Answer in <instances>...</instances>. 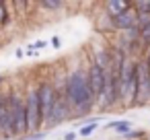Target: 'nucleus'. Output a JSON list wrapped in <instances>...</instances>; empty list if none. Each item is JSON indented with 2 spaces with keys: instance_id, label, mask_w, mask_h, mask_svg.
<instances>
[{
  "instance_id": "nucleus-1",
  "label": "nucleus",
  "mask_w": 150,
  "mask_h": 140,
  "mask_svg": "<svg viewBox=\"0 0 150 140\" xmlns=\"http://www.w3.org/2000/svg\"><path fill=\"white\" fill-rule=\"evenodd\" d=\"M64 97L70 105V109L74 113H78L80 117L86 115L93 105H95V97L91 93L88 87V78L82 70H74L64 78Z\"/></svg>"
},
{
  "instance_id": "nucleus-2",
  "label": "nucleus",
  "mask_w": 150,
  "mask_h": 140,
  "mask_svg": "<svg viewBox=\"0 0 150 140\" xmlns=\"http://www.w3.org/2000/svg\"><path fill=\"white\" fill-rule=\"evenodd\" d=\"M6 107H8V134L11 136H23L27 132V113H25V95L19 91L6 93Z\"/></svg>"
},
{
  "instance_id": "nucleus-3",
  "label": "nucleus",
  "mask_w": 150,
  "mask_h": 140,
  "mask_svg": "<svg viewBox=\"0 0 150 140\" xmlns=\"http://www.w3.org/2000/svg\"><path fill=\"white\" fill-rule=\"evenodd\" d=\"M138 95V60L127 58L119 78V103L123 107H134Z\"/></svg>"
},
{
  "instance_id": "nucleus-4",
  "label": "nucleus",
  "mask_w": 150,
  "mask_h": 140,
  "mask_svg": "<svg viewBox=\"0 0 150 140\" xmlns=\"http://www.w3.org/2000/svg\"><path fill=\"white\" fill-rule=\"evenodd\" d=\"M25 113H27V132L37 134V130H41V107L37 89H29L25 93Z\"/></svg>"
},
{
  "instance_id": "nucleus-5",
  "label": "nucleus",
  "mask_w": 150,
  "mask_h": 140,
  "mask_svg": "<svg viewBox=\"0 0 150 140\" xmlns=\"http://www.w3.org/2000/svg\"><path fill=\"white\" fill-rule=\"evenodd\" d=\"M37 95H39V107H41V128H45V124L52 115V109L56 105L58 91L54 89V85L50 80H41L37 85Z\"/></svg>"
},
{
  "instance_id": "nucleus-6",
  "label": "nucleus",
  "mask_w": 150,
  "mask_h": 140,
  "mask_svg": "<svg viewBox=\"0 0 150 140\" xmlns=\"http://www.w3.org/2000/svg\"><path fill=\"white\" fill-rule=\"evenodd\" d=\"M86 78H88V87H91V93H93L95 101H99V99L103 97V91H105V72L101 70V66H99L95 60L88 62Z\"/></svg>"
},
{
  "instance_id": "nucleus-7",
  "label": "nucleus",
  "mask_w": 150,
  "mask_h": 140,
  "mask_svg": "<svg viewBox=\"0 0 150 140\" xmlns=\"http://www.w3.org/2000/svg\"><path fill=\"white\" fill-rule=\"evenodd\" d=\"M150 101V72L144 60H138V95L136 105H146Z\"/></svg>"
},
{
  "instance_id": "nucleus-8",
  "label": "nucleus",
  "mask_w": 150,
  "mask_h": 140,
  "mask_svg": "<svg viewBox=\"0 0 150 140\" xmlns=\"http://www.w3.org/2000/svg\"><path fill=\"white\" fill-rule=\"evenodd\" d=\"M70 111H72V109H70V105H68V101H66L64 93H58V97H56V105H54V109H52V115H50V119H47L45 128L60 126L62 122H66V119H68V113H70Z\"/></svg>"
},
{
  "instance_id": "nucleus-9",
  "label": "nucleus",
  "mask_w": 150,
  "mask_h": 140,
  "mask_svg": "<svg viewBox=\"0 0 150 140\" xmlns=\"http://www.w3.org/2000/svg\"><path fill=\"white\" fill-rule=\"evenodd\" d=\"M111 19V27L119 29V31H132L138 25V13L134 11V6H129L125 13L117 15V17H109Z\"/></svg>"
},
{
  "instance_id": "nucleus-10",
  "label": "nucleus",
  "mask_w": 150,
  "mask_h": 140,
  "mask_svg": "<svg viewBox=\"0 0 150 140\" xmlns=\"http://www.w3.org/2000/svg\"><path fill=\"white\" fill-rule=\"evenodd\" d=\"M129 6H132V2H125V0H109V2H105V9H107L109 17H117V15L125 13Z\"/></svg>"
},
{
  "instance_id": "nucleus-11",
  "label": "nucleus",
  "mask_w": 150,
  "mask_h": 140,
  "mask_svg": "<svg viewBox=\"0 0 150 140\" xmlns=\"http://www.w3.org/2000/svg\"><path fill=\"white\" fill-rule=\"evenodd\" d=\"M0 134H8V107L6 95L0 93Z\"/></svg>"
},
{
  "instance_id": "nucleus-12",
  "label": "nucleus",
  "mask_w": 150,
  "mask_h": 140,
  "mask_svg": "<svg viewBox=\"0 0 150 140\" xmlns=\"http://www.w3.org/2000/svg\"><path fill=\"white\" fill-rule=\"evenodd\" d=\"M107 128L109 130H115V132H121V134H127V130L132 128V124L125 122V119H121V122H109Z\"/></svg>"
},
{
  "instance_id": "nucleus-13",
  "label": "nucleus",
  "mask_w": 150,
  "mask_h": 140,
  "mask_svg": "<svg viewBox=\"0 0 150 140\" xmlns=\"http://www.w3.org/2000/svg\"><path fill=\"white\" fill-rule=\"evenodd\" d=\"M97 126H99L97 122H91V124L82 126V128H80V136H91V134H93V132L97 130Z\"/></svg>"
},
{
  "instance_id": "nucleus-14",
  "label": "nucleus",
  "mask_w": 150,
  "mask_h": 140,
  "mask_svg": "<svg viewBox=\"0 0 150 140\" xmlns=\"http://www.w3.org/2000/svg\"><path fill=\"white\" fill-rule=\"evenodd\" d=\"M140 43L142 45H148L150 48V25L144 29V31H140Z\"/></svg>"
},
{
  "instance_id": "nucleus-15",
  "label": "nucleus",
  "mask_w": 150,
  "mask_h": 140,
  "mask_svg": "<svg viewBox=\"0 0 150 140\" xmlns=\"http://www.w3.org/2000/svg\"><path fill=\"white\" fill-rule=\"evenodd\" d=\"M41 6H43V9H52V11H54V9H62V6H64V2H54V0H43V2H41Z\"/></svg>"
},
{
  "instance_id": "nucleus-16",
  "label": "nucleus",
  "mask_w": 150,
  "mask_h": 140,
  "mask_svg": "<svg viewBox=\"0 0 150 140\" xmlns=\"http://www.w3.org/2000/svg\"><path fill=\"white\" fill-rule=\"evenodd\" d=\"M6 17H8V15H6V9H4V4H2V2H0V25L6 21Z\"/></svg>"
},
{
  "instance_id": "nucleus-17",
  "label": "nucleus",
  "mask_w": 150,
  "mask_h": 140,
  "mask_svg": "<svg viewBox=\"0 0 150 140\" xmlns=\"http://www.w3.org/2000/svg\"><path fill=\"white\" fill-rule=\"evenodd\" d=\"M125 136H127V138H138V136H142V132H127Z\"/></svg>"
},
{
  "instance_id": "nucleus-18",
  "label": "nucleus",
  "mask_w": 150,
  "mask_h": 140,
  "mask_svg": "<svg viewBox=\"0 0 150 140\" xmlns=\"http://www.w3.org/2000/svg\"><path fill=\"white\" fill-rule=\"evenodd\" d=\"M144 62H146V66H148V72H150V48H148V54H146Z\"/></svg>"
},
{
  "instance_id": "nucleus-19",
  "label": "nucleus",
  "mask_w": 150,
  "mask_h": 140,
  "mask_svg": "<svg viewBox=\"0 0 150 140\" xmlns=\"http://www.w3.org/2000/svg\"><path fill=\"white\" fill-rule=\"evenodd\" d=\"M74 138H76V134H72V132H70V134H66V136H64V140H74Z\"/></svg>"
},
{
  "instance_id": "nucleus-20",
  "label": "nucleus",
  "mask_w": 150,
  "mask_h": 140,
  "mask_svg": "<svg viewBox=\"0 0 150 140\" xmlns=\"http://www.w3.org/2000/svg\"><path fill=\"white\" fill-rule=\"evenodd\" d=\"M2 80H4V76H2V74H0V85H2Z\"/></svg>"
}]
</instances>
